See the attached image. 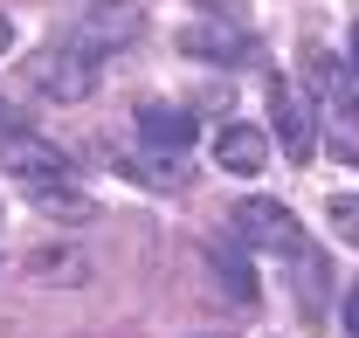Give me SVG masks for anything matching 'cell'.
I'll use <instances>...</instances> for the list:
<instances>
[{
  "label": "cell",
  "instance_id": "obj_1",
  "mask_svg": "<svg viewBox=\"0 0 359 338\" xmlns=\"http://www.w3.org/2000/svg\"><path fill=\"white\" fill-rule=\"evenodd\" d=\"M28 83L55 104H76V97L97 90V55L83 42H48L42 55H28Z\"/></svg>",
  "mask_w": 359,
  "mask_h": 338
},
{
  "label": "cell",
  "instance_id": "obj_2",
  "mask_svg": "<svg viewBox=\"0 0 359 338\" xmlns=\"http://www.w3.org/2000/svg\"><path fill=\"white\" fill-rule=\"evenodd\" d=\"M269 111H276V145H283V159H290V166H311L318 118H311V104H304V90L283 83V76H269Z\"/></svg>",
  "mask_w": 359,
  "mask_h": 338
},
{
  "label": "cell",
  "instance_id": "obj_3",
  "mask_svg": "<svg viewBox=\"0 0 359 338\" xmlns=\"http://www.w3.org/2000/svg\"><path fill=\"white\" fill-rule=\"evenodd\" d=\"M235 235L249 249H276V255L304 249V228H297V214L283 208V201H242L235 208Z\"/></svg>",
  "mask_w": 359,
  "mask_h": 338
},
{
  "label": "cell",
  "instance_id": "obj_4",
  "mask_svg": "<svg viewBox=\"0 0 359 338\" xmlns=\"http://www.w3.org/2000/svg\"><path fill=\"white\" fill-rule=\"evenodd\" d=\"M0 159H7V173L35 194V187H62L69 180V159L48 145V138H28V131H7L0 138Z\"/></svg>",
  "mask_w": 359,
  "mask_h": 338
},
{
  "label": "cell",
  "instance_id": "obj_5",
  "mask_svg": "<svg viewBox=\"0 0 359 338\" xmlns=\"http://www.w3.org/2000/svg\"><path fill=\"white\" fill-rule=\"evenodd\" d=\"M180 48H187L194 62H222V69H235V62L256 55V42H249L235 21H194V28H180Z\"/></svg>",
  "mask_w": 359,
  "mask_h": 338
},
{
  "label": "cell",
  "instance_id": "obj_6",
  "mask_svg": "<svg viewBox=\"0 0 359 338\" xmlns=\"http://www.w3.org/2000/svg\"><path fill=\"white\" fill-rule=\"evenodd\" d=\"M215 166H222V173H242V180L263 173L269 166V138L256 125H222V131H215Z\"/></svg>",
  "mask_w": 359,
  "mask_h": 338
},
{
  "label": "cell",
  "instance_id": "obj_7",
  "mask_svg": "<svg viewBox=\"0 0 359 338\" xmlns=\"http://www.w3.org/2000/svg\"><path fill=\"white\" fill-rule=\"evenodd\" d=\"M138 131H145V145H159V152H180V145H194V111L187 104H138Z\"/></svg>",
  "mask_w": 359,
  "mask_h": 338
},
{
  "label": "cell",
  "instance_id": "obj_8",
  "mask_svg": "<svg viewBox=\"0 0 359 338\" xmlns=\"http://www.w3.org/2000/svg\"><path fill=\"white\" fill-rule=\"evenodd\" d=\"M138 0H104V7H90V21L76 28V42L83 48H97V42H132L138 35Z\"/></svg>",
  "mask_w": 359,
  "mask_h": 338
},
{
  "label": "cell",
  "instance_id": "obj_9",
  "mask_svg": "<svg viewBox=\"0 0 359 338\" xmlns=\"http://www.w3.org/2000/svg\"><path fill=\"white\" fill-rule=\"evenodd\" d=\"M28 276H35V283H83L90 262L69 255V249H35V255H28Z\"/></svg>",
  "mask_w": 359,
  "mask_h": 338
},
{
  "label": "cell",
  "instance_id": "obj_10",
  "mask_svg": "<svg viewBox=\"0 0 359 338\" xmlns=\"http://www.w3.org/2000/svg\"><path fill=\"white\" fill-rule=\"evenodd\" d=\"M35 208H42V214H62V221H90V201H83V194H69V180H62V187H35Z\"/></svg>",
  "mask_w": 359,
  "mask_h": 338
},
{
  "label": "cell",
  "instance_id": "obj_11",
  "mask_svg": "<svg viewBox=\"0 0 359 338\" xmlns=\"http://www.w3.org/2000/svg\"><path fill=\"white\" fill-rule=\"evenodd\" d=\"M325 221H332L339 242H353V249H359V194H332V201H325Z\"/></svg>",
  "mask_w": 359,
  "mask_h": 338
},
{
  "label": "cell",
  "instance_id": "obj_12",
  "mask_svg": "<svg viewBox=\"0 0 359 338\" xmlns=\"http://www.w3.org/2000/svg\"><path fill=\"white\" fill-rule=\"evenodd\" d=\"M215 269L228 276V290L242 297V304H256V276H249V262H242V255H215Z\"/></svg>",
  "mask_w": 359,
  "mask_h": 338
},
{
  "label": "cell",
  "instance_id": "obj_13",
  "mask_svg": "<svg viewBox=\"0 0 359 338\" xmlns=\"http://www.w3.org/2000/svg\"><path fill=\"white\" fill-rule=\"evenodd\" d=\"M346 338H359V283L346 290Z\"/></svg>",
  "mask_w": 359,
  "mask_h": 338
},
{
  "label": "cell",
  "instance_id": "obj_14",
  "mask_svg": "<svg viewBox=\"0 0 359 338\" xmlns=\"http://www.w3.org/2000/svg\"><path fill=\"white\" fill-rule=\"evenodd\" d=\"M7 48H14V21L0 14V55H7Z\"/></svg>",
  "mask_w": 359,
  "mask_h": 338
},
{
  "label": "cell",
  "instance_id": "obj_15",
  "mask_svg": "<svg viewBox=\"0 0 359 338\" xmlns=\"http://www.w3.org/2000/svg\"><path fill=\"white\" fill-rule=\"evenodd\" d=\"M353 69H359V28H353Z\"/></svg>",
  "mask_w": 359,
  "mask_h": 338
},
{
  "label": "cell",
  "instance_id": "obj_16",
  "mask_svg": "<svg viewBox=\"0 0 359 338\" xmlns=\"http://www.w3.org/2000/svg\"><path fill=\"white\" fill-rule=\"evenodd\" d=\"M208 7H228V0H208Z\"/></svg>",
  "mask_w": 359,
  "mask_h": 338
},
{
  "label": "cell",
  "instance_id": "obj_17",
  "mask_svg": "<svg viewBox=\"0 0 359 338\" xmlns=\"http://www.w3.org/2000/svg\"><path fill=\"white\" fill-rule=\"evenodd\" d=\"M208 338H228V332H208Z\"/></svg>",
  "mask_w": 359,
  "mask_h": 338
}]
</instances>
